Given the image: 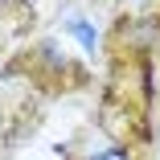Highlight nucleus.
<instances>
[{
	"label": "nucleus",
	"mask_w": 160,
	"mask_h": 160,
	"mask_svg": "<svg viewBox=\"0 0 160 160\" xmlns=\"http://www.w3.org/2000/svg\"><path fill=\"white\" fill-rule=\"evenodd\" d=\"M90 160H132V152L127 148H107V152H94Z\"/></svg>",
	"instance_id": "f257e3e1"
},
{
	"label": "nucleus",
	"mask_w": 160,
	"mask_h": 160,
	"mask_svg": "<svg viewBox=\"0 0 160 160\" xmlns=\"http://www.w3.org/2000/svg\"><path fill=\"white\" fill-rule=\"evenodd\" d=\"M132 4H144V0H132Z\"/></svg>",
	"instance_id": "f03ea898"
}]
</instances>
